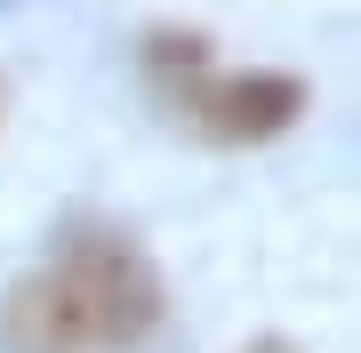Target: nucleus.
<instances>
[{"label": "nucleus", "mask_w": 361, "mask_h": 353, "mask_svg": "<svg viewBox=\"0 0 361 353\" xmlns=\"http://www.w3.org/2000/svg\"><path fill=\"white\" fill-rule=\"evenodd\" d=\"M161 273L129 233L80 225L40 273H25L0 305L8 353H129L161 329Z\"/></svg>", "instance_id": "1"}, {"label": "nucleus", "mask_w": 361, "mask_h": 353, "mask_svg": "<svg viewBox=\"0 0 361 353\" xmlns=\"http://www.w3.org/2000/svg\"><path fill=\"white\" fill-rule=\"evenodd\" d=\"M177 113L217 144H257V137H281L305 113V89L289 73H201V40H185Z\"/></svg>", "instance_id": "2"}, {"label": "nucleus", "mask_w": 361, "mask_h": 353, "mask_svg": "<svg viewBox=\"0 0 361 353\" xmlns=\"http://www.w3.org/2000/svg\"><path fill=\"white\" fill-rule=\"evenodd\" d=\"M241 353H297V345H281V337H257V345H241Z\"/></svg>", "instance_id": "3"}]
</instances>
